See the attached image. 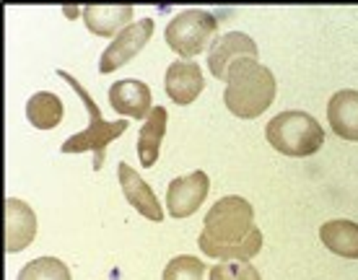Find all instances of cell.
Here are the masks:
<instances>
[{
  "instance_id": "cell-1",
  "label": "cell",
  "mask_w": 358,
  "mask_h": 280,
  "mask_svg": "<svg viewBox=\"0 0 358 280\" xmlns=\"http://www.w3.org/2000/svg\"><path fill=\"white\" fill-rule=\"evenodd\" d=\"M197 244L213 260L250 263L262 249V231L255 226V208L239 195L221 198L208 210Z\"/></svg>"
},
{
  "instance_id": "cell-2",
  "label": "cell",
  "mask_w": 358,
  "mask_h": 280,
  "mask_svg": "<svg viewBox=\"0 0 358 280\" xmlns=\"http://www.w3.org/2000/svg\"><path fill=\"white\" fill-rule=\"evenodd\" d=\"M275 75L257 60H239L229 71L226 81V109L239 119H255L265 115L275 101Z\"/></svg>"
},
{
  "instance_id": "cell-3",
  "label": "cell",
  "mask_w": 358,
  "mask_h": 280,
  "mask_svg": "<svg viewBox=\"0 0 358 280\" xmlns=\"http://www.w3.org/2000/svg\"><path fill=\"white\" fill-rule=\"evenodd\" d=\"M57 75H60L65 83H71V89H76V94L81 96V101L86 104V112H89V127H86L83 133H76V135L68 138L60 151H63V154H86V151H91V154H94V172H99V169L104 166V159H107V156H104L107 154V145L125 133L127 119L107 122V119L101 117L96 101L91 99L89 91L76 81V75H71V73H65V71H57Z\"/></svg>"
},
{
  "instance_id": "cell-4",
  "label": "cell",
  "mask_w": 358,
  "mask_h": 280,
  "mask_svg": "<svg viewBox=\"0 0 358 280\" xmlns=\"http://www.w3.org/2000/svg\"><path fill=\"white\" fill-rule=\"evenodd\" d=\"M265 135L278 154L291 156V159L314 156L324 145L322 125L306 112H280L268 122Z\"/></svg>"
},
{
  "instance_id": "cell-5",
  "label": "cell",
  "mask_w": 358,
  "mask_h": 280,
  "mask_svg": "<svg viewBox=\"0 0 358 280\" xmlns=\"http://www.w3.org/2000/svg\"><path fill=\"white\" fill-rule=\"evenodd\" d=\"M215 31H218V18L213 13L203 8H187L171 18L164 36H166V45L177 54H182V60H189L206 50Z\"/></svg>"
},
{
  "instance_id": "cell-6",
  "label": "cell",
  "mask_w": 358,
  "mask_h": 280,
  "mask_svg": "<svg viewBox=\"0 0 358 280\" xmlns=\"http://www.w3.org/2000/svg\"><path fill=\"white\" fill-rule=\"evenodd\" d=\"M257 42L250 34L242 31H229V34L215 36V42L210 45V54H208V68L218 81H229V71L239 60H257Z\"/></svg>"
},
{
  "instance_id": "cell-7",
  "label": "cell",
  "mask_w": 358,
  "mask_h": 280,
  "mask_svg": "<svg viewBox=\"0 0 358 280\" xmlns=\"http://www.w3.org/2000/svg\"><path fill=\"white\" fill-rule=\"evenodd\" d=\"M151 36H153V18H141V21L130 24V27H127L125 31H120V34L109 42L107 50L101 52L99 71L101 73L120 71L122 65L130 63L135 54L148 45V39H151Z\"/></svg>"
},
{
  "instance_id": "cell-8",
  "label": "cell",
  "mask_w": 358,
  "mask_h": 280,
  "mask_svg": "<svg viewBox=\"0 0 358 280\" xmlns=\"http://www.w3.org/2000/svg\"><path fill=\"white\" fill-rule=\"evenodd\" d=\"M208 190H210V179L206 172H192L171 182L166 187V208H169L171 218L192 216L208 198Z\"/></svg>"
},
{
  "instance_id": "cell-9",
  "label": "cell",
  "mask_w": 358,
  "mask_h": 280,
  "mask_svg": "<svg viewBox=\"0 0 358 280\" xmlns=\"http://www.w3.org/2000/svg\"><path fill=\"white\" fill-rule=\"evenodd\" d=\"M164 89L174 104L179 107H187L203 94L206 89V78L203 71L195 60H177L166 68V78H164Z\"/></svg>"
},
{
  "instance_id": "cell-10",
  "label": "cell",
  "mask_w": 358,
  "mask_h": 280,
  "mask_svg": "<svg viewBox=\"0 0 358 280\" xmlns=\"http://www.w3.org/2000/svg\"><path fill=\"white\" fill-rule=\"evenodd\" d=\"M36 236V216L24 200H6V252L16 254L27 249Z\"/></svg>"
},
{
  "instance_id": "cell-11",
  "label": "cell",
  "mask_w": 358,
  "mask_h": 280,
  "mask_svg": "<svg viewBox=\"0 0 358 280\" xmlns=\"http://www.w3.org/2000/svg\"><path fill=\"white\" fill-rule=\"evenodd\" d=\"M117 177H120L125 200L141 213V216L153 221V223L164 221V208H162V202L156 200V192L145 184V179L141 177V174L133 172L130 163H120V166H117Z\"/></svg>"
},
{
  "instance_id": "cell-12",
  "label": "cell",
  "mask_w": 358,
  "mask_h": 280,
  "mask_svg": "<svg viewBox=\"0 0 358 280\" xmlns=\"http://www.w3.org/2000/svg\"><path fill=\"white\" fill-rule=\"evenodd\" d=\"M109 104L117 115L143 119L151 115V89L143 81H117L109 89Z\"/></svg>"
},
{
  "instance_id": "cell-13",
  "label": "cell",
  "mask_w": 358,
  "mask_h": 280,
  "mask_svg": "<svg viewBox=\"0 0 358 280\" xmlns=\"http://www.w3.org/2000/svg\"><path fill=\"white\" fill-rule=\"evenodd\" d=\"M327 119L335 135L358 143V91H338L327 104Z\"/></svg>"
},
{
  "instance_id": "cell-14",
  "label": "cell",
  "mask_w": 358,
  "mask_h": 280,
  "mask_svg": "<svg viewBox=\"0 0 358 280\" xmlns=\"http://www.w3.org/2000/svg\"><path fill=\"white\" fill-rule=\"evenodd\" d=\"M133 6H86L83 8V21L86 29L96 36H112L125 31L133 21Z\"/></svg>"
},
{
  "instance_id": "cell-15",
  "label": "cell",
  "mask_w": 358,
  "mask_h": 280,
  "mask_svg": "<svg viewBox=\"0 0 358 280\" xmlns=\"http://www.w3.org/2000/svg\"><path fill=\"white\" fill-rule=\"evenodd\" d=\"M166 122H169V112L166 107H153L151 115L145 117V125L138 133V159L145 169H151L159 161V148L166 135Z\"/></svg>"
},
{
  "instance_id": "cell-16",
  "label": "cell",
  "mask_w": 358,
  "mask_h": 280,
  "mask_svg": "<svg viewBox=\"0 0 358 280\" xmlns=\"http://www.w3.org/2000/svg\"><path fill=\"white\" fill-rule=\"evenodd\" d=\"M320 239L322 244L338 257L345 260H358V223L353 221H327L320 226Z\"/></svg>"
},
{
  "instance_id": "cell-17",
  "label": "cell",
  "mask_w": 358,
  "mask_h": 280,
  "mask_svg": "<svg viewBox=\"0 0 358 280\" xmlns=\"http://www.w3.org/2000/svg\"><path fill=\"white\" fill-rule=\"evenodd\" d=\"M63 101L52 91H36L34 96H29L27 117L36 130H55L63 122Z\"/></svg>"
},
{
  "instance_id": "cell-18",
  "label": "cell",
  "mask_w": 358,
  "mask_h": 280,
  "mask_svg": "<svg viewBox=\"0 0 358 280\" xmlns=\"http://www.w3.org/2000/svg\"><path fill=\"white\" fill-rule=\"evenodd\" d=\"M16 280H73L71 270L57 257H36L18 272Z\"/></svg>"
},
{
  "instance_id": "cell-19",
  "label": "cell",
  "mask_w": 358,
  "mask_h": 280,
  "mask_svg": "<svg viewBox=\"0 0 358 280\" xmlns=\"http://www.w3.org/2000/svg\"><path fill=\"white\" fill-rule=\"evenodd\" d=\"M164 280H206V263L189 254H179L164 267Z\"/></svg>"
},
{
  "instance_id": "cell-20",
  "label": "cell",
  "mask_w": 358,
  "mask_h": 280,
  "mask_svg": "<svg viewBox=\"0 0 358 280\" xmlns=\"http://www.w3.org/2000/svg\"><path fill=\"white\" fill-rule=\"evenodd\" d=\"M210 280H262V275L257 272V267L252 263H218L210 267Z\"/></svg>"
},
{
  "instance_id": "cell-21",
  "label": "cell",
  "mask_w": 358,
  "mask_h": 280,
  "mask_svg": "<svg viewBox=\"0 0 358 280\" xmlns=\"http://www.w3.org/2000/svg\"><path fill=\"white\" fill-rule=\"evenodd\" d=\"M63 13H65L68 18H76V16H78V8H73V6H65Z\"/></svg>"
}]
</instances>
